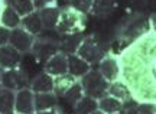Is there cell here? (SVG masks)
Instances as JSON below:
<instances>
[{
  "mask_svg": "<svg viewBox=\"0 0 156 114\" xmlns=\"http://www.w3.org/2000/svg\"><path fill=\"white\" fill-rule=\"evenodd\" d=\"M122 80L133 94V100L156 103V33L139 36L120 55Z\"/></svg>",
  "mask_w": 156,
  "mask_h": 114,
  "instance_id": "cell-1",
  "label": "cell"
},
{
  "mask_svg": "<svg viewBox=\"0 0 156 114\" xmlns=\"http://www.w3.org/2000/svg\"><path fill=\"white\" fill-rule=\"evenodd\" d=\"M84 28H85V15L73 7H67L61 10L55 30L61 35H77L81 33Z\"/></svg>",
  "mask_w": 156,
  "mask_h": 114,
  "instance_id": "cell-2",
  "label": "cell"
},
{
  "mask_svg": "<svg viewBox=\"0 0 156 114\" xmlns=\"http://www.w3.org/2000/svg\"><path fill=\"white\" fill-rule=\"evenodd\" d=\"M80 82L83 85L84 94L95 100H100L104 95H107V90L110 85V82L100 74L98 69H91L88 74H85L81 78Z\"/></svg>",
  "mask_w": 156,
  "mask_h": 114,
  "instance_id": "cell-3",
  "label": "cell"
},
{
  "mask_svg": "<svg viewBox=\"0 0 156 114\" xmlns=\"http://www.w3.org/2000/svg\"><path fill=\"white\" fill-rule=\"evenodd\" d=\"M77 55L81 57L83 59H85L90 65H93V64L100 62L107 54L104 51V48L101 46V43L97 40V38L90 36V38L83 39V42H81V45H80L77 51Z\"/></svg>",
  "mask_w": 156,
  "mask_h": 114,
  "instance_id": "cell-4",
  "label": "cell"
},
{
  "mask_svg": "<svg viewBox=\"0 0 156 114\" xmlns=\"http://www.w3.org/2000/svg\"><path fill=\"white\" fill-rule=\"evenodd\" d=\"M28 78L23 74L22 69L13 68V69H3L0 72V87H5L13 91H19L22 88H26Z\"/></svg>",
  "mask_w": 156,
  "mask_h": 114,
  "instance_id": "cell-5",
  "label": "cell"
},
{
  "mask_svg": "<svg viewBox=\"0 0 156 114\" xmlns=\"http://www.w3.org/2000/svg\"><path fill=\"white\" fill-rule=\"evenodd\" d=\"M9 45H12L16 51L20 52V54H28V52H30L34 49L35 36L29 33L28 30H25L23 28L19 26V28L12 30Z\"/></svg>",
  "mask_w": 156,
  "mask_h": 114,
  "instance_id": "cell-6",
  "label": "cell"
},
{
  "mask_svg": "<svg viewBox=\"0 0 156 114\" xmlns=\"http://www.w3.org/2000/svg\"><path fill=\"white\" fill-rule=\"evenodd\" d=\"M35 92L26 87L16 91L15 95V114H35Z\"/></svg>",
  "mask_w": 156,
  "mask_h": 114,
  "instance_id": "cell-7",
  "label": "cell"
},
{
  "mask_svg": "<svg viewBox=\"0 0 156 114\" xmlns=\"http://www.w3.org/2000/svg\"><path fill=\"white\" fill-rule=\"evenodd\" d=\"M98 71L100 74L106 78L108 82H114V81L122 78V67H120V61L113 55H106V57L98 62Z\"/></svg>",
  "mask_w": 156,
  "mask_h": 114,
  "instance_id": "cell-8",
  "label": "cell"
},
{
  "mask_svg": "<svg viewBox=\"0 0 156 114\" xmlns=\"http://www.w3.org/2000/svg\"><path fill=\"white\" fill-rule=\"evenodd\" d=\"M45 72L54 78L68 72V55L64 52H56L45 62Z\"/></svg>",
  "mask_w": 156,
  "mask_h": 114,
  "instance_id": "cell-9",
  "label": "cell"
},
{
  "mask_svg": "<svg viewBox=\"0 0 156 114\" xmlns=\"http://www.w3.org/2000/svg\"><path fill=\"white\" fill-rule=\"evenodd\" d=\"M22 54L16 51L12 45L0 46V69H13L20 65Z\"/></svg>",
  "mask_w": 156,
  "mask_h": 114,
  "instance_id": "cell-10",
  "label": "cell"
},
{
  "mask_svg": "<svg viewBox=\"0 0 156 114\" xmlns=\"http://www.w3.org/2000/svg\"><path fill=\"white\" fill-rule=\"evenodd\" d=\"M90 71H91V65L85 59L78 57L77 54H69L68 55V74L69 75H73L77 80H81L85 74H88Z\"/></svg>",
  "mask_w": 156,
  "mask_h": 114,
  "instance_id": "cell-11",
  "label": "cell"
},
{
  "mask_svg": "<svg viewBox=\"0 0 156 114\" xmlns=\"http://www.w3.org/2000/svg\"><path fill=\"white\" fill-rule=\"evenodd\" d=\"M107 94L112 95V97H114V98H119V100L123 101V103L132 101V100H133V94L130 91V88H129V85L122 80V78L114 81V82H110L108 90H107Z\"/></svg>",
  "mask_w": 156,
  "mask_h": 114,
  "instance_id": "cell-12",
  "label": "cell"
},
{
  "mask_svg": "<svg viewBox=\"0 0 156 114\" xmlns=\"http://www.w3.org/2000/svg\"><path fill=\"white\" fill-rule=\"evenodd\" d=\"M20 28L28 30L29 33L34 35V36L41 35V32L44 30V23H42V19L39 16V12L35 10L34 13H30L28 16H23L22 22H20Z\"/></svg>",
  "mask_w": 156,
  "mask_h": 114,
  "instance_id": "cell-13",
  "label": "cell"
},
{
  "mask_svg": "<svg viewBox=\"0 0 156 114\" xmlns=\"http://www.w3.org/2000/svg\"><path fill=\"white\" fill-rule=\"evenodd\" d=\"M32 91L36 94V92H54V77L46 72H42V74L36 75L32 82H30V87H29Z\"/></svg>",
  "mask_w": 156,
  "mask_h": 114,
  "instance_id": "cell-14",
  "label": "cell"
},
{
  "mask_svg": "<svg viewBox=\"0 0 156 114\" xmlns=\"http://www.w3.org/2000/svg\"><path fill=\"white\" fill-rule=\"evenodd\" d=\"M20 22H22V17L19 16V13H17L9 3H6L5 9L2 12L0 25L7 29H10V30H13V29H16L20 26Z\"/></svg>",
  "mask_w": 156,
  "mask_h": 114,
  "instance_id": "cell-15",
  "label": "cell"
},
{
  "mask_svg": "<svg viewBox=\"0 0 156 114\" xmlns=\"http://www.w3.org/2000/svg\"><path fill=\"white\" fill-rule=\"evenodd\" d=\"M58 104V97L55 92H36L35 94V110L45 111V110L55 109Z\"/></svg>",
  "mask_w": 156,
  "mask_h": 114,
  "instance_id": "cell-16",
  "label": "cell"
},
{
  "mask_svg": "<svg viewBox=\"0 0 156 114\" xmlns=\"http://www.w3.org/2000/svg\"><path fill=\"white\" fill-rule=\"evenodd\" d=\"M38 12L41 19H42V23H44V29H56L61 9H58L56 6H49V7H45V9Z\"/></svg>",
  "mask_w": 156,
  "mask_h": 114,
  "instance_id": "cell-17",
  "label": "cell"
},
{
  "mask_svg": "<svg viewBox=\"0 0 156 114\" xmlns=\"http://www.w3.org/2000/svg\"><path fill=\"white\" fill-rule=\"evenodd\" d=\"M16 91L0 87V114H15Z\"/></svg>",
  "mask_w": 156,
  "mask_h": 114,
  "instance_id": "cell-18",
  "label": "cell"
},
{
  "mask_svg": "<svg viewBox=\"0 0 156 114\" xmlns=\"http://www.w3.org/2000/svg\"><path fill=\"white\" fill-rule=\"evenodd\" d=\"M98 109L101 111H104L106 114H113L117 113V111H122L124 109V103L120 101L119 98H114L107 94V95L98 100Z\"/></svg>",
  "mask_w": 156,
  "mask_h": 114,
  "instance_id": "cell-19",
  "label": "cell"
},
{
  "mask_svg": "<svg viewBox=\"0 0 156 114\" xmlns=\"http://www.w3.org/2000/svg\"><path fill=\"white\" fill-rule=\"evenodd\" d=\"M75 81L78 80L74 78L73 75H69L68 72L64 75H59V77H55L54 78V92H55V95L56 97H62L71 88V85Z\"/></svg>",
  "mask_w": 156,
  "mask_h": 114,
  "instance_id": "cell-20",
  "label": "cell"
},
{
  "mask_svg": "<svg viewBox=\"0 0 156 114\" xmlns=\"http://www.w3.org/2000/svg\"><path fill=\"white\" fill-rule=\"evenodd\" d=\"M74 110H75V114H91L93 111L98 110V100L88 97V95H84L74 105Z\"/></svg>",
  "mask_w": 156,
  "mask_h": 114,
  "instance_id": "cell-21",
  "label": "cell"
},
{
  "mask_svg": "<svg viewBox=\"0 0 156 114\" xmlns=\"http://www.w3.org/2000/svg\"><path fill=\"white\" fill-rule=\"evenodd\" d=\"M7 3L19 13L20 17L28 16V15H30V13H34L36 10L34 5V0H9Z\"/></svg>",
  "mask_w": 156,
  "mask_h": 114,
  "instance_id": "cell-22",
  "label": "cell"
},
{
  "mask_svg": "<svg viewBox=\"0 0 156 114\" xmlns=\"http://www.w3.org/2000/svg\"><path fill=\"white\" fill-rule=\"evenodd\" d=\"M84 95H85V94H84V90H83L81 82H80V81H75L73 85H71V88H69V90L62 95V98H64V100H67L71 105H75V104H77L78 101L84 97Z\"/></svg>",
  "mask_w": 156,
  "mask_h": 114,
  "instance_id": "cell-23",
  "label": "cell"
},
{
  "mask_svg": "<svg viewBox=\"0 0 156 114\" xmlns=\"http://www.w3.org/2000/svg\"><path fill=\"white\" fill-rule=\"evenodd\" d=\"M80 33L77 35H65L67 38H65V40H64V43L62 45L65 46V49H67V55H69V54H77L78 48H80V45H81V42H83V38L81 36H78Z\"/></svg>",
  "mask_w": 156,
  "mask_h": 114,
  "instance_id": "cell-24",
  "label": "cell"
},
{
  "mask_svg": "<svg viewBox=\"0 0 156 114\" xmlns=\"http://www.w3.org/2000/svg\"><path fill=\"white\" fill-rule=\"evenodd\" d=\"M95 0H69V7H73L75 10L81 12L84 15H87L93 10Z\"/></svg>",
  "mask_w": 156,
  "mask_h": 114,
  "instance_id": "cell-25",
  "label": "cell"
},
{
  "mask_svg": "<svg viewBox=\"0 0 156 114\" xmlns=\"http://www.w3.org/2000/svg\"><path fill=\"white\" fill-rule=\"evenodd\" d=\"M136 109L140 114H156V103L143 101V103L136 104Z\"/></svg>",
  "mask_w": 156,
  "mask_h": 114,
  "instance_id": "cell-26",
  "label": "cell"
},
{
  "mask_svg": "<svg viewBox=\"0 0 156 114\" xmlns=\"http://www.w3.org/2000/svg\"><path fill=\"white\" fill-rule=\"evenodd\" d=\"M10 33H12L10 29H7V28H5V26L0 25V46H5L9 43V40H10Z\"/></svg>",
  "mask_w": 156,
  "mask_h": 114,
  "instance_id": "cell-27",
  "label": "cell"
},
{
  "mask_svg": "<svg viewBox=\"0 0 156 114\" xmlns=\"http://www.w3.org/2000/svg\"><path fill=\"white\" fill-rule=\"evenodd\" d=\"M56 0H34V5L36 10H42L45 7H49V6H56Z\"/></svg>",
  "mask_w": 156,
  "mask_h": 114,
  "instance_id": "cell-28",
  "label": "cell"
},
{
  "mask_svg": "<svg viewBox=\"0 0 156 114\" xmlns=\"http://www.w3.org/2000/svg\"><path fill=\"white\" fill-rule=\"evenodd\" d=\"M35 114H61L58 110H56V107L55 109H51V110H45V111H36Z\"/></svg>",
  "mask_w": 156,
  "mask_h": 114,
  "instance_id": "cell-29",
  "label": "cell"
},
{
  "mask_svg": "<svg viewBox=\"0 0 156 114\" xmlns=\"http://www.w3.org/2000/svg\"><path fill=\"white\" fill-rule=\"evenodd\" d=\"M126 110V114H140L139 111H137V109H136V105H133V107H127Z\"/></svg>",
  "mask_w": 156,
  "mask_h": 114,
  "instance_id": "cell-30",
  "label": "cell"
},
{
  "mask_svg": "<svg viewBox=\"0 0 156 114\" xmlns=\"http://www.w3.org/2000/svg\"><path fill=\"white\" fill-rule=\"evenodd\" d=\"M151 29H152V32L156 33V15H153L151 17Z\"/></svg>",
  "mask_w": 156,
  "mask_h": 114,
  "instance_id": "cell-31",
  "label": "cell"
},
{
  "mask_svg": "<svg viewBox=\"0 0 156 114\" xmlns=\"http://www.w3.org/2000/svg\"><path fill=\"white\" fill-rule=\"evenodd\" d=\"M6 0H0V17H2V12H3V9H5V6H6Z\"/></svg>",
  "mask_w": 156,
  "mask_h": 114,
  "instance_id": "cell-32",
  "label": "cell"
},
{
  "mask_svg": "<svg viewBox=\"0 0 156 114\" xmlns=\"http://www.w3.org/2000/svg\"><path fill=\"white\" fill-rule=\"evenodd\" d=\"M91 114H106V113H104V111H101V110L98 109V110H95V111H93Z\"/></svg>",
  "mask_w": 156,
  "mask_h": 114,
  "instance_id": "cell-33",
  "label": "cell"
},
{
  "mask_svg": "<svg viewBox=\"0 0 156 114\" xmlns=\"http://www.w3.org/2000/svg\"><path fill=\"white\" fill-rule=\"evenodd\" d=\"M113 114H126V110L123 109L122 111H117V113H113Z\"/></svg>",
  "mask_w": 156,
  "mask_h": 114,
  "instance_id": "cell-34",
  "label": "cell"
}]
</instances>
